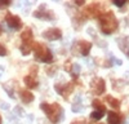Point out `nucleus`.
Instances as JSON below:
<instances>
[{"instance_id":"1","label":"nucleus","mask_w":129,"mask_h":124,"mask_svg":"<svg viewBox=\"0 0 129 124\" xmlns=\"http://www.w3.org/2000/svg\"><path fill=\"white\" fill-rule=\"evenodd\" d=\"M98 21H100V27L102 30V33L103 34H107V35L115 33L117 26H119L117 19L115 18V16H114L112 12H106V13L101 14L98 17Z\"/></svg>"},{"instance_id":"2","label":"nucleus","mask_w":129,"mask_h":124,"mask_svg":"<svg viewBox=\"0 0 129 124\" xmlns=\"http://www.w3.org/2000/svg\"><path fill=\"white\" fill-rule=\"evenodd\" d=\"M40 109L45 112V115L52 123H57L61 119L62 115V107L58 103H45L43 102L40 105Z\"/></svg>"},{"instance_id":"3","label":"nucleus","mask_w":129,"mask_h":124,"mask_svg":"<svg viewBox=\"0 0 129 124\" xmlns=\"http://www.w3.org/2000/svg\"><path fill=\"white\" fill-rule=\"evenodd\" d=\"M34 53H35V58L40 62H45V64H50L53 61V54L50 53V50L40 43L34 44Z\"/></svg>"},{"instance_id":"4","label":"nucleus","mask_w":129,"mask_h":124,"mask_svg":"<svg viewBox=\"0 0 129 124\" xmlns=\"http://www.w3.org/2000/svg\"><path fill=\"white\" fill-rule=\"evenodd\" d=\"M21 39H22V45H21V52L22 54L28 56L31 53L32 48H34V38H32V31L30 28H26L22 35H21Z\"/></svg>"},{"instance_id":"5","label":"nucleus","mask_w":129,"mask_h":124,"mask_svg":"<svg viewBox=\"0 0 129 124\" xmlns=\"http://www.w3.org/2000/svg\"><path fill=\"white\" fill-rule=\"evenodd\" d=\"M92 44L89 41L85 40H79L78 43H75L72 47V53L74 54H80V56H88L90 52Z\"/></svg>"},{"instance_id":"6","label":"nucleus","mask_w":129,"mask_h":124,"mask_svg":"<svg viewBox=\"0 0 129 124\" xmlns=\"http://www.w3.org/2000/svg\"><path fill=\"white\" fill-rule=\"evenodd\" d=\"M90 90L94 95H102V93L106 90V84H105V80L101 78H94L90 83Z\"/></svg>"},{"instance_id":"7","label":"nucleus","mask_w":129,"mask_h":124,"mask_svg":"<svg viewBox=\"0 0 129 124\" xmlns=\"http://www.w3.org/2000/svg\"><path fill=\"white\" fill-rule=\"evenodd\" d=\"M58 95H61L62 97L64 98H67L70 96V93L74 90V85H72V83H63V84H56L54 85Z\"/></svg>"},{"instance_id":"8","label":"nucleus","mask_w":129,"mask_h":124,"mask_svg":"<svg viewBox=\"0 0 129 124\" xmlns=\"http://www.w3.org/2000/svg\"><path fill=\"white\" fill-rule=\"evenodd\" d=\"M43 38H45L50 41L53 40H58L62 38V31L59 28H48L47 31L43 33Z\"/></svg>"},{"instance_id":"9","label":"nucleus","mask_w":129,"mask_h":124,"mask_svg":"<svg viewBox=\"0 0 129 124\" xmlns=\"http://www.w3.org/2000/svg\"><path fill=\"white\" fill-rule=\"evenodd\" d=\"M7 23L10 28L13 30H19L21 27H22V22H21V19L18 16H13V14H7Z\"/></svg>"},{"instance_id":"10","label":"nucleus","mask_w":129,"mask_h":124,"mask_svg":"<svg viewBox=\"0 0 129 124\" xmlns=\"http://www.w3.org/2000/svg\"><path fill=\"white\" fill-rule=\"evenodd\" d=\"M85 17H100L101 16V9H100V4L93 3L90 4L84 12Z\"/></svg>"},{"instance_id":"11","label":"nucleus","mask_w":129,"mask_h":124,"mask_svg":"<svg viewBox=\"0 0 129 124\" xmlns=\"http://www.w3.org/2000/svg\"><path fill=\"white\" fill-rule=\"evenodd\" d=\"M34 17H38V18H41V19H48V21H53L54 19V16H53L52 12H48L47 9H44V7H40L39 10L34 12Z\"/></svg>"},{"instance_id":"12","label":"nucleus","mask_w":129,"mask_h":124,"mask_svg":"<svg viewBox=\"0 0 129 124\" xmlns=\"http://www.w3.org/2000/svg\"><path fill=\"white\" fill-rule=\"evenodd\" d=\"M107 123L109 124H123V116L116 111L107 112Z\"/></svg>"},{"instance_id":"13","label":"nucleus","mask_w":129,"mask_h":124,"mask_svg":"<svg viewBox=\"0 0 129 124\" xmlns=\"http://www.w3.org/2000/svg\"><path fill=\"white\" fill-rule=\"evenodd\" d=\"M19 97L25 103H30V102L34 101V95H32L31 92H28V90H25V89L19 90Z\"/></svg>"},{"instance_id":"14","label":"nucleus","mask_w":129,"mask_h":124,"mask_svg":"<svg viewBox=\"0 0 129 124\" xmlns=\"http://www.w3.org/2000/svg\"><path fill=\"white\" fill-rule=\"evenodd\" d=\"M23 81H25L26 87H27V88H30V89L36 88V87H38V81H36V79H35L34 76H32V75H27V76H25Z\"/></svg>"},{"instance_id":"15","label":"nucleus","mask_w":129,"mask_h":124,"mask_svg":"<svg viewBox=\"0 0 129 124\" xmlns=\"http://www.w3.org/2000/svg\"><path fill=\"white\" fill-rule=\"evenodd\" d=\"M117 44H119L120 49L124 52V54L126 57H129V47H128V40H125V38H120L117 40Z\"/></svg>"},{"instance_id":"16","label":"nucleus","mask_w":129,"mask_h":124,"mask_svg":"<svg viewBox=\"0 0 129 124\" xmlns=\"http://www.w3.org/2000/svg\"><path fill=\"white\" fill-rule=\"evenodd\" d=\"M105 100H106V102L109 103V105H110L112 109L117 110V109L120 107V101H119V100H116V98H114L112 96H106Z\"/></svg>"},{"instance_id":"17","label":"nucleus","mask_w":129,"mask_h":124,"mask_svg":"<svg viewBox=\"0 0 129 124\" xmlns=\"http://www.w3.org/2000/svg\"><path fill=\"white\" fill-rule=\"evenodd\" d=\"M92 105H93L94 110H97V111H102V112H106V106L103 105V103H102L100 100H93Z\"/></svg>"},{"instance_id":"18","label":"nucleus","mask_w":129,"mask_h":124,"mask_svg":"<svg viewBox=\"0 0 129 124\" xmlns=\"http://www.w3.org/2000/svg\"><path fill=\"white\" fill-rule=\"evenodd\" d=\"M103 115H105V112L94 110V111L90 114V118H92V119H94V120H100V119H102V118H103Z\"/></svg>"},{"instance_id":"19","label":"nucleus","mask_w":129,"mask_h":124,"mask_svg":"<svg viewBox=\"0 0 129 124\" xmlns=\"http://www.w3.org/2000/svg\"><path fill=\"white\" fill-rule=\"evenodd\" d=\"M79 74H80V66H79L78 64H74L72 67H71V75H72L74 78H76Z\"/></svg>"},{"instance_id":"20","label":"nucleus","mask_w":129,"mask_h":124,"mask_svg":"<svg viewBox=\"0 0 129 124\" xmlns=\"http://www.w3.org/2000/svg\"><path fill=\"white\" fill-rule=\"evenodd\" d=\"M7 54H8V50H7V48H5L4 45H2V44H0V57L7 56Z\"/></svg>"},{"instance_id":"21","label":"nucleus","mask_w":129,"mask_h":124,"mask_svg":"<svg viewBox=\"0 0 129 124\" xmlns=\"http://www.w3.org/2000/svg\"><path fill=\"white\" fill-rule=\"evenodd\" d=\"M10 4H12V2H0V9H3L5 7H9Z\"/></svg>"},{"instance_id":"22","label":"nucleus","mask_w":129,"mask_h":124,"mask_svg":"<svg viewBox=\"0 0 129 124\" xmlns=\"http://www.w3.org/2000/svg\"><path fill=\"white\" fill-rule=\"evenodd\" d=\"M114 4H115L116 7L121 8V7H124V5L126 4V2H125V0H121V2H114Z\"/></svg>"},{"instance_id":"23","label":"nucleus","mask_w":129,"mask_h":124,"mask_svg":"<svg viewBox=\"0 0 129 124\" xmlns=\"http://www.w3.org/2000/svg\"><path fill=\"white\" fill-rule=\"evenodd\" d=\"M81 109H83V107H81L80 105H74V106H72V111H80Z\"/></svg>"},{"instance_id":"24","label":"nucleus","mask_w":129,"mask_h":124,"mask_svg":"<svg viewBox=\"0 0 129 124\" xmlns=\"http://www.w3.org/2000/svg\"><path fill=\"white\" fill-rule=\"evenodd\" d=\"M75 4H76V5H84L85 3L84 2H75Z\"/></svg>"},{"instance_id":"25","label":"nucleus","mask_w":129,"mask_h":124,"mask_svg":"<svg viewBox=\"0 0 129 124\" xmlns=\"http://www.w3.org/2000/svg\"><path fill=\"white\" fill-rule=\"evenodd\" d=\"M2 107H3V109H8V105H4V103H3V105H2Z\"/></svg>"},{"instance_id":"26","label":"nucleus","mask_w":129,"mask_h":124,"mask_svg":"<svg viewBox=\"0 0 129 124\" xmlns=\"http://www.w3.org/2000/svg\"><path fill=\"white\" fill-rule=\"evenodd\" d=\"M71 124H80V123H79V121H72Z\"/></svg>"},{"instance_id":"27","label":"nucleus","mask_w":129,"mask_h":124,"mask_svg":"<svg viewBox=\"0 0 129 124\" xmlns=\"http://www.w3.org/2000/svg\"><path fill=\"white\" fill-rule=\"evenodd\" d=\"M2 33H3V30H2V26H0V35H2Z\"/></svg>"},{"instance_id":"28","label":"nucleus","mask_w":129,"mask_h":124,"mask_svg":"<svg viewBox=\"0 0 129 124\" xmlns=\"http://www.w3.org/2000/svg\"><path fill=\"white\" fill-rule=\"evenodd\" d=\"M0 124H2V116H0Z\"/></svg>"},{"instance_id":"29","label":"nucleus","mask_w":129,"mask_h":124,"mask_svg":"<svg viewBox=\"0 0 129 124\" xmlns=\"http://www.w3.org/2000/svg\"><path fill=\"white\" fill-rule=\"evenodd\" d=\"M98 124H103V123H98Z\"/></svg>"}]
</instances>
